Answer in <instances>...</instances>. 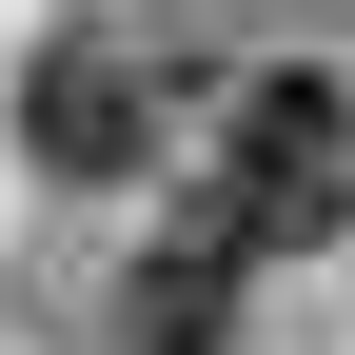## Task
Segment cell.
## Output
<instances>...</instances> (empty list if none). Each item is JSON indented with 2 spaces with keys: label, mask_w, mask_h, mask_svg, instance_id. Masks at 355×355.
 Listing matches in <instances>:
<instances>
[{
  "label": "cell",
  "mask_w": 355,
  "mask_h": 355,
  "mask_svg": "<svg viewBox=\"0 0 355 355\" xmlns=\"http://www.w3.org/2000/svg\"><path fill=\"white\" fill-rule=\"evenodd\" d=\"M198 139H217V198H198V217H237L257 257H316V237H355V99H336L316 60H257L237 99L198 119Z\"/></svg>",
  "instance_id": "obj_1"
},
{
  "label": "cell",
  "mask_w": 355,
  "mask_h": 355,
  "mask_svg": "<svg viewBox=\"0 0 355 355\" xmlns=\"http://www.w3.org/2000/svg\"><path fill=\"white\" fill-rule=\"evenodd\" d=\"M178 139V40H119V20H60L20 60V158L40 178H79V198H99V178H139Z\"/></svg>",
  "instance_id": "obj_2"
},
{
  "label": "cell",
  "mask_w": 355,
  "mask_h": 355,
  "mask_svg": "<svg viewBox=\"0 0 355 355\" xmlns=\"http://www.w3.org/2000/svg\"><path fill=\"white\" fill-rule=\"evenodd\" d=\"M237 277H257V237L237 217H178V237H139L119 257V355H237Z\"/></svg>",
  "instance_id": "obj_3"
}]
</instances>
